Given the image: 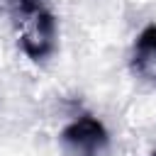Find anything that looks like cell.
<instances>
[{"instance_id": "cell-1", "label": "cell", "mask_w": 156, "mask_h": 156, "mask_svg": "<svg viewBox=\"0 0 156 156\" xmlns=\"http://www.w3.org/2000/svg\"><path fill=\"white\" fill-rule=\"evenodd\" d=\"M61 141L73 156H107L110 154V134L105 124L93 115H80L71 124L63 127Z\"/></svg>"}, {"instance_id": "cell-2", "label": "cell", "mask_w": 156, "mask_h": 156, "mask_svg": "<svg viewBox=\"0 0 156 156\" xmlns=\"http://www.w3.org/2000/svg\"><path fill=\"white\" fill-rule=\"evenodd\" d=\"M22 24H24L22 32H20V46H22V51H24L32 61H44V58L56 49L58 27H56L54 12L46 7V10H41L39 15L24 20Z\"/></svg>"}, {"instance_id": "cell-4", "label": "cell", "mask_w": 156, "mask_h": 156, "mask_svg": "<svg viewBox=\"0 0 156 156\" xmlns=\"http://www.w3.org/2000/svg\"><path fill=\"white\" fill-rule=\"evenodd\" d=\"M10 5L17 15V20H22V22L39 15L41 10H46V0H10Z\"/></svg>"}, {"instance_id": "cell-3", "label": "cell", "mask_w": 156, "mask_h": 156, "mask_svg": "<svg viewBox=\"0 0 156 156\" xmlns=\"http://www.w3.org/2000/svg\"><path fill=\"white\" fill-rule=\"evenodd\" d=\"M132 68L141 80L156 88V24H146L139 32L132 51Z\"/></svg>"}, {"instance_id": "cell-5", "label": "cell", "mask_w": 156, "mask_h": 156, "mask_svg": "<svg viewBox=\"0 0 156 156\" xmlns=\"http://www.w3.org/2000/svg\"><path fill=\"white\" fill-rule=\"evenodd\" d=\"M151 156H156V151H154V154H151Z\"/></svg>"}]
</instances>
